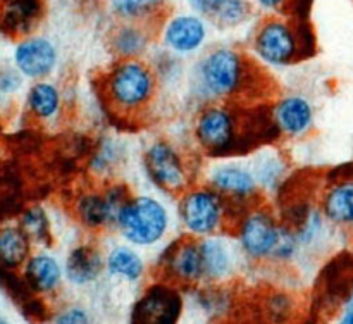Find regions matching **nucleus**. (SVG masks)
Instances as JSON below:
<instances>
[{"label": "nucleus", "instance_id": "obj_1", "mask_svg": "<svg viewBox=\"0 0 353 324\" xmlns=\"http://www.w3.org/2000/svg\"><path fill=\"white\" fill-rule=\"evenodd\" d=\"M190 95L199 105L236 102L252 86L248 55L234 47L221 45L202 52L188 76Z\"/></svg>", "mask_w": 353, "mask_h": 324}, {"label": "nucleus", "instance_id": "obj_2", "mask_svg": "<svg viewBox=\"0 0 353 324\" xmlns=\"http://www.w3.org/2000/svg\"><path fill=\"white\" fill-rule=\"evenodd\" d=\"M102 97L119 119H141L150 112L161 90L154 65L145 59H117L103 74Z\"/></svg>", "mask_w": 353, "mask_h": 324}, {"label": "nucleus", "instance_id": "obj_3", "mask_svg": "<svg viewBox=\"0 0 353 324\" xmlns=\"http://www.w3.org/2000/svg\"><path fill=\"white\" fill-rule=\"evenodd\" d=\"M247 119L234 102H214L199 107L192 123V138L209 159L233 157L247 145Z\"/></svg>", "mask_w": 353, "mask_h": 324}, {"label": "nucleus", "instance_id": "obj_4", "mask_svg": "<svg viewBox=\"0 0 353 324\" xmlns=\"http://www.w3.org/2000/svg\"><path fill=\"white\" fill-rule=\"evenodd\" d=\"M236 207L228 202L221 193L202 181L193 183L190 188L179 193L176 200V219L183 234L193 238L214 236L230 233L233 230L238 214Z\"/></svg>", "mask_w": 353, "mask_h": 324}, {"label": "nucleus", "instance_id": "obj_5", "mask_svg": "<svg viewBox=\"0 0 353 324\" xmlns=\"http://www.w3.org/2000/svg\"><path fill=\"white\" fill-rule=\"evenodd\" d=\"M176 212L155 193H131L117 216L116 227L126 243L137 248H152L162 243L171 233Z\"/></svg>", "mask_w": 353, "mask_h": 324}, {"label": "nucleus", "instance_id": "obj_6", "mask_svg": "<svg viewBox=\"0 0 353 324\" xmlns=\"http://www.w3.org/2000/svg\"><path fill=\"white\" fill-rule=\"evenodd\" d=\"M141 165L152 186L164 195L178 196L196 183L192 161L168 138H155L143 148Z\"/></svg>", "mask_w": 353, "mask_h": 324}, {"label": "nucleus", "instance_id": "obj_7", "mask_svg": "<svg viewBox=\"0 0 353 324\" xmlns=\"http://www.w3.org/2000/svg\"><path fill=\"white\" fill-rule=\"evenodd\" d=\"M283 226L285 221L279 219L271 207L257 202L238 214L231 234L245 257L265 261L274 257Z\"/></svg>", "mask_w": 353, "mask_h": 324}, {"label": "nucleus", "instance_id": "obj_8", "mask_svg": "<svg viewBox=\"0 0 353 324\" xmlns=\"http://www.w3.org/2000/svg\"><path fill=\"white\" fill-rule=\"evenodd\" d=\"M202 183L209 185L234 207L247 209L262 199L261 185L250 168V162L233 157L209 159L202 172Z\"/></svg>", "mask_w": 353, "mask_h": 324}, {"label": "nucleus", "instance_id": "obj_9", "mask_svg": "<svg viewBox=\"0 0 353 324\" xmlns=\"http://www.w3.org/2000/svg\"><path fill=\"white\" fill-rule=\"evenodd\" d=\"M303 38L299 28L285 17L272 16L261 23L252 38V54L259 64L283 69L300 61Z\"/></svg>", "mask_w": 353, "mask_h": 324}, {"label": "nucleus", "instance_id": "obj_10", "mask_svg": "<svg viewBox=\"0 0 353 324\" xmlns=\"http://www.w3.org/2000/svg\"><path fill=\"white\" fill-rule=\"evenodd\" d=\"M131 193L133 192L121 181L105 183L102 190H83L74 199V217L90 231L116 227L117 216Z\"/></svg>", "mask_w": 353, "mask_h": 324}, {"label": "nucleus", "instance_id": "obj_11", "mask_svg": "<svg viewBox=\"0 0 353 324\" xmlns=\"http://www.w3.org/2000/svg\"><path fill=\"white\" fill-rule=\"evenodd\" d=\"M164 52L178 59L202 54L209 41V23L195 12H178L169 16L159 31Z\"/></svg>", "mask_w": 353, "mask_h": 324}, {"label": "nucleus", "instance_id": "obj_12", "mask_svg": "<svg viewBox=\"0 0 353 324\" xmlns=\"http://www.w3.org/2000/svg\"><path fill=\"white\" fill-rule=\"evenodd\" d=\"M269 119L279 136L299 140L312 131L316 112L307 97L290 93V95L279 97L272 103L269 110Z\"/></svg>", "mask_w": 353, "mask_h": 324}, {"label": "nucleus", "instance_id": "obj_13", "mask_svg": "<svg viewBox=\"0 0 353 324\" xmlns=\"http://www.w3.org/2000/svg\"><path fill=\"white\" fill-rule=\"evenodd\" d=\"M165 274L183 285L203 281V261L199 238L183 234L165 247L162 255Z\"/></svg>", "mask_w": 353, "mask_h": 324}, {"label": "nucleus", "instance_id": "obj_14", "mask_svg": "<svg viewBox=\"0 0 353 324\" xmlns=\"http://www.w3.org/2000/svg\"><path fill=\"white\" fill-rule=\"evenodd\" d=\"M203 261V281L219 283L233 274L241 250L230 233H219L200 240ZM243 255V254H241Z\"/></svg>", "mask_w": 353, "mask_h": 324}, {"label": "nucleus", "instance_id": "obj_15", "mask_svg": "<svg viewBox=\"0 0 353 324\" xmlns=\"http://www.w3.org/2000/svg\"><path fill=\"white\" fill-rule=\"evenodd\" d=\"M57 59L55 45L43 37L26 38L17 45L14 54L17 69L31 79L47 78L57 65Z\"/></svg>", "mask_w": 353, "mask_h": 324}, {"label": "nucleus", "instance_id": "obj_16", "mask_svg": "<svg viewBox=\"0 0 353 324\" xmlns=\"http://www.w3.org/2000/svg\"><path fill=\"white\" fill-rule=\"evenodd\" d=\"M150 45L152 31L145 21H124L109 37V47L117 59H143Z\"/></svg>", "mask_w": 353, "mask_h": 324}, {"label": "nucleus", "instance_id": "obj_17", "mask_svg": "<svg viewBox=\"0 0 353 324\" xmlns=\"http://www.w3.org/2000/svg\"><path fill=\"white\" fill-rule=\"evenodd\" d=\"M319 209L327 223L338 226L353 224V178H340L326 186L321 195Z\"/></svg>", "mask_w": 353, "mask_h": 324}, {"label": "nucleus", "instance_id": "obj_18", "mask_svg": "<svg viewBox=\"0 0 353 324\" xmlns=\"http://www.w3.org/2000/svg\"><path fill=\"white\" fill-rule=\"evenodd\" d=\"M105 269V257L93 245H78L65 261V276L72 285H90L97 281Z\"/></svg>", "mask_w": 353, "mask_h": 324}, {"label": "nucleus", "instance_id": "obj_19", "mask_svg": "<svg viewBox=\"0 0 353 324\" xmlns=\"http://www.w3.org/2000/svg\"><path fill=\"white\" fill-rule=\"evenodd\" d=\"M248 162L264 193L276 192L288 174V162L274 147L257 148Z\"/></svg>", "mask_w": 353, "mask_h": 324}, {"label": "nucleus", "instance_id": "obj_20", "mask_svg": "<svg viewBox=\"0 0 353 324\" xmlns=\"http://www.w3.org/2000/svg\"><path fill=\"white\" fill-rule=\"evenodd\" d=\"M105 269L114 278L134 283L145 274V261L137 247L119 243L114 245L105 255Z\"/></svg>", "mask_w": 353, "mask_h": 324}, {"label": "nucleus", "instance_id": "obj_21", "mask_svg": "<svg viewBox=\"0 0 353 324\" xmlns=\"http://www.w3.org/2000/svg\"><path fill=\"white\" fill-rule=\"evenodd\" d=\"M26 281L34 292H54L62 281V267L55 257L48 254H38L28 261L24 269Z\"/></svg>", "mask_w": 353, "mask_h": 324}, {"label": "nucleus", "instance_id": "obj_22", "mask_svg": "<svg viewBox=\"0 0 353 324\" xmlns=\"http://www.w3.org/2000/svg\"><path fill=\"white\" fill-rule=\"evenodd\" d=\"M28 105L38 119H54L62 107L61 90L50 81H37L28 92Z\"/></svg>", "mask_w": 353, "mask_h": 324}, {"label": "nucleus", "instance_id": "obj_23", "mask_svg": "<svg viewBox=\"0 0 353 324\" xmlns=\"http://www.w3.org/2000/svg\"><path fill=\"white\" fill-rule=\"evenodd\" d=\"M30 252V238L23 230L9 227L0 233V262L6 267L23 264Z\"/></svg>", "mask_w": 353, "mask_h": 324}, {"label": "nucleus", "instance_id": "obj_24", "mask_svg": "<svg viewBox=\"0 0 353 324\" xmlns=\"http://www.w3.org/2000/svg\"><path fill=\"white\" fill-rule=\"evenodd\" d=\"M40 12V0H6V23L17 31L30 30Z\"/></svg>", "mask_w": 353, "mask_h": 324}, {"label": "nucleus", "instance_id": "obj_25", "mask_svg": "<svg viewBox=\"0 0 353 324\" xmlns=\"http://www.w3.org/2000/svg\"><path fill=\"white\" fill-rule=\"evenodd\" d=\"M121 159H123L121 145L112 138H107L99 145V148L93 154V159L90 161V169L99 178H109L107 174H112L114 169L121 164Z\"/></svg>", "mask_w": 353, "mask_h": 324}, {"label": "nucleus", "instance_id": "obj_26", "mask_svg": "<svg viewBox=\"0 0 353 324\" xmlns=\"http://www.w3.org/2000/svg\"><path fill=\"white\" fill-rule=\"evenodd\" d=\"M114 14L124 21H147L162 7L164 0H109Z\"/></svg>", "mask_w": 353, "mask_h": 324}, {"label": "nucleus", "instance_id": "obj_27", "mask_svg": "<svg viewBox=\"0 0 353 324\" xmlns=\"http://www.w3.org/2000/svg\"><path fill=\"white\" fill-rule=\"evenodd\" d=\"M250 0H224L221 9L217 10L216 16L212 17V23L219 28H238L248 21L252 16Z\"/></svg>", "mask_w": 353, "mask_h": 324}, {"label": "nucleus", "instance_id": "obj_28", "mask_svg": "<svg viewBox=\"0 0 353 324\" xmlns=\"http://www.w3.org/2000/svg\"><path fill=\"white\" fill-rule=\"evenodd\" d=\"M21 226H23L21 230L28 234V238H33V240H45L48 236V230H50L47 214L40 207H33L28 212H24Z\"/></svg>", "mask_w": 353, "mask_h": 324}, {"label": "nucleus", "instance_id": "obj_29", "mask_svg": "<svg viewBox=\"0 0 353 324\" xmlns=\"http://www.w3.org/2000/svg\"><path fill=\"white\" fill-rule=\"evenodd\" d=\"M292 314V300L286 295H274L269 300V316L272 321H286Z\"/></svg>", "mask_w": 353, "mask_h": 324}, {"label": "nucleus", "instance_id": "obj_30", "mask_svg": "<svg viewBox=\"0 0 353 324\" xmlns=\"http://www.w3.org/2000/svg\"><path fill=\"white\" fill-rule=\"evenodd\" d=\"M186 3H188L192 12L199 14L205 19H212L224 3V0H186Z\"/></svg>", "mask_w": 353, "mask_h": 324}, {"label": "nucleus", "instance_id": "obj_31", "mask_svg": "<svg viewBox=\"0 0 353 324\" xmlns=\"http://www.w3.org/2000/svg\"><path fill=\"white\" fill-rule=\"evenodd\" d=\"M54 324H92L88 312L81 307H69L55 317Z\"/></svg>", "mask_w": 353, "mask_h": 324}, {"label": "nucleus", "instance_id": "obj_32", "mask_svg": "<svg viewBox=\"0 0 353 324\" xmlns=\"http://www.w3.org/2000/svg\"><path fill=\"white\" fill-rule=\"evenodd\" d=\"M255 2L265 12H283L293 0H255Z\"/></svg>", "mask_w": 353, "mask_h": 324}, {"label": "nucleus", "instance_id": "obj_33", "mask_svg": "<svg viewBox=\"0 0 353 324\" xmlns=\"http://www.w3.org/2000/svg\"><path fill=\"white\" fill-rule=\"evenodd\" d=\"M340 324H353V310H348V312L345 314Z\"/></svg>", "mask_w": 353, "mask_h": 324}, {"label": "nucleus", "instance_id": "obj_34", "mask_svg": "<svg viewBox=\"0 0 353 324\" xmlns=\"http://www.w3.org/2000/svg\"><path fill=\"white\" fill-rule=\"evenodd\" d=\"M0 324H6V323H0Z\"/></svg>", "mask_w": 353, "mask_h": 324}]
</instances>
